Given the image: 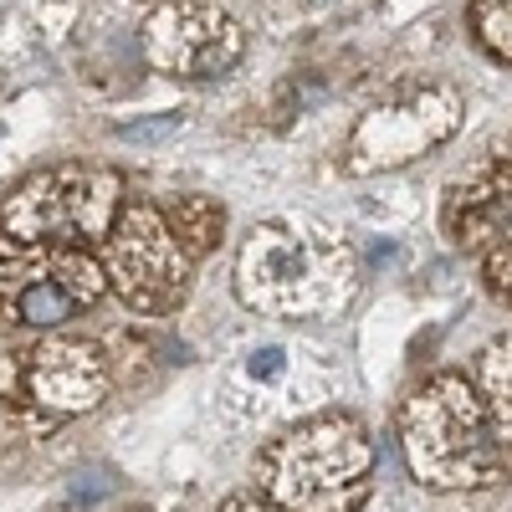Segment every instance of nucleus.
Listing matches in <instances>:
<instances>
[{
	"mask_svg": "<svg viewBox=\"0 0 512 512\" xmlns=\"http://www.w3.org/2000/svg\"><path fill=\"white\" fill-rule=\"evenodd\" d=\"M190 267L195 256L175 241L159 205L139 200L118 210L108 231V287H118V297L134 313L144 318L175 313L190 292Z\"/></svg>",
	"mask_w": 512,
	"mask_h": 512,
	"instance_id": "obj_5",
	"label": "nucleus"
},
{
	"mask_svg": "<svg viewBox=\"0 0 512 512\" xmlns=\"http://www.w3.org/2000/svg\"><path fill=\"white\" fill-rule=\"evenodd\" d=\"M461 128V98L451 88H415L390 103H379L359 118L354 139L344 149L349 175H379V169H400L420 154H431Z\"/></svg>",
	"mask_w": 512,
	"mask_h": 512,
	"instance_id": "obj_7",
	"label": "nucleus"
},
{
	"mask_svg": "<svg viewBox=\"0 0 512 512\" xmlns=\"http://www.w3.org/2000/svg\"><path fill=\"white\" fill-rule=\"evenodd\" d=\"M246 374H251V379H262V384H267V379H282V374H287V354H282L277 344H267V349H251Z\"/></svg>",
	"mask_w": 512,
	"mask_h": 512,
	"instance_id": "obj_14",
	"label": "nucleus"
},
{
	"mask_svg": "<svg viewBox=\"0 0 512 512\" xmlns=\"http://www.w3.org/2000/svg\"><path fill=\"white\" fill-rule=\"evenodd\" d=\"M236 292L246 308H262L277 318H313L344 303L349 292V256L323 246L303 226H262L236 256Z\"/></svg>",
	"mask_w": 512,
	"mask_h": 512,
	"instance_id": "obj_3",
	"label": "nucleus"
},
{
	"mask_svg": "<svg viewBox=\"0 0 512 512\" xmlns=\"http://www.w3.org/2000/svg\"><path fill=\"white\" fill-rule=\"evenodd\" d=\"M118 210H123L118 205V175L62 164V169H52V175L26 180L6 200V226H11L16 241L88 246V241H108Z\"/></svg>",
	"mask_w": 512,
	"mask_h": 512,
	"instance_id": "obj_4",
	"label": "nucleus"
},
{
	"mask_svg": "<svg viewBox=\"0 0 512 512\" xmlns=\"http://www.w3.org/2000/svg\"><path fill=\"white\" fill-rule=\"evenodd\" d=\"M400 446L410 472L436 492H472V487L507 482L492 410L477 395V384L456 369L425 379L410 395L400 415Z\"/></svg>",
	"mask_w": 512,
	"mask_h": 512,
	"instance_id": "obj_1",
	"label": "nucleus"
},
{
	"mask_svg": "<svg viewBox=\"0 0 512 512\" xmlns=\"http://www.w3.org/2000/svg\"><path fill=\"white\" fill-rule=\"evenodd\" d=\"M482 390H487V410L497 436L512 451V338H497V344L482 349Z\"/></svg>",
	"mask_w": 512,
	"mask_h": 512,
	"instance_id": "obj_11",
	"label": "nucleus"
},
{
	"mask_svg": "<svg viewBox=\"0 0 512 512\" xmlns=\"http://www.w3.org/2000/svg\"><path fill=\"white\" fill-rule=\"evenodd\" d=\"M26 390L41 410H57V415H72V410H93L103 395H108V369L98 359L93 344H47L31 354V369H26Z\"/></svg>",
	"mask_w": 512,
	"mask_h": 512,
	"instance_id": "obj_9",
	"label": "nucleus"
},
{
	"mask_svg": "<svg viewBox=\"0 0 512 512\" xmlns=\"http://www.w3.org/2000/svg\"><path fill=\"white\" fill-rule=\"evenodd\" d=\"M221 512H287V507L272 502L262 487H251V492H231V497L221 502Z\"/></svg>",
	"mask_w": 512,
	"mask_h": 512,
	"instance_id": "obj_15",
	"label": "nucleus"
},
{
	"mask_svg": "<svg viewBox=\"0 0 512 512\" xmlns=\"http://www.w3.org/2000/svg\"><path fill=\"white\" fill-rule=\"evenodd\" d=\"M169 134H180V113H159V118L118 128V139H128V144H149V139H169Z\"/></svg>",
	"mask_w": 512,
	"mask_h": 512,
	"instance_id": "obj_13",
	"label": "nucleus"
},
{
	"mask_svg": "<svg viewBox=\"0 0 512 512\" xmlns=\"http://www.w3.org/2000/svg\"><path fill=\"white\" fill-rule=\"evenodd\" d=\"M446 231L461 251H477V256H487L512 231V164L507 159H487L451 185Z\"/></svg>",
	"mask_w": 512,
	"mask_h": 512,
	"instance_id": "obj_8",
	"label": "nucleus"
},
{
	"mask_svg": "<svg viewBox=\"0 0 512 512\" xmlns=\"http://www.w3.org/2000/svg\"><path fill=\"white\" fill-rule=\"evenodd\" d=\"M164 221L175 231V241L200 262V256H210L226 236V205L210 200V195H175L164 205Z\"/></svg>",
	"mask_w": 512,
	"mask_h": 512,
	"instance_id": "obj_10",
	"label": "nucleus"
},
{
	"mask_svg": "<svg viewBox=\"0 0 512 512\" xmlns=\"http://www.w3.org/2000/svg\"><path fill=\"white\" fill-rule=\"evenodd\" d=\"M472 31L492 57L512 62V0H472Z\"/></svg>",
	"mask_w": 512,
	"mask_h": 512,
	"instance_id": "obj_12",
	"label": "nucleus"
},
{
	"mask_svg": "<svg viewBox=\"0 0 512 512\" xmlns=\"http://www.w3.org/2000/svg\"><path fill=\"white\" fill-rule=\"evenodd\" d=\"M374 441L354 415H318L256 451V487L287 512H359L369 502Z\"/></svg>",
	"mask_w": 512,
	"mask_h": 512,
	"instance_id": "obj_2",
	"label": "nucleus"
},
{
	"mask_svg": "<svg viewBox=\"0 0 512 512\" xmlns=\"http://www.w3.org/2000/svg\"><path fill=\"white\" fill-rule=\"evenodd\" d=\"M62 512H77V507H62Z\"/></svg>",
	"mask_w": 512,
	"mask_h": 512,
	"instance_id": "obj_16",
	"label": "nucleus"
},
{
	"mask_svg": "<svg viewBox=\"0 0 512 512\" xmlns=\"http://www.w3.org/2000/svg\"><path fill=\"white\" fill-rule=\"evenodd\" d=\"M139 41H144V62L180 82L226 77L246 57L241 21L216 0H159Z\"/></svg>",
	"mask_w": 512,
	"mask_h": 512,
	"instance_id": "obj_6",
	"label": "nucleus"
}]
</instances>
